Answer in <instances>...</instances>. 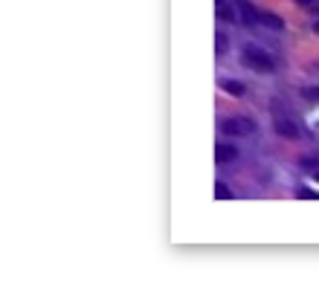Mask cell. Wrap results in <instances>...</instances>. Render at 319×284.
Masks as SVG:
<instances>
[{
    "label": "cell",
    "instance_id": "obj_1",
    "mask_svg": "<svg viewBox=\"0 0 319 284\" xmlns=\"http://www.w3.org/2000/svg\"><path fill=\"white\" fill-rule=\"evenodd\" d=\"M244 64L250 70H255V73H273L276 70V61L258 47H244Z\"/></svg>",
    "mask_w": 319,
    "mask_h": 284
},
{
    "label": "cell",
    "instance_id": "obj_2",
    "mask_svg": "<svg viewBox=\"0 0 319 284\" xmlns=\"http://www.w3.org/2000/svg\"><path fill=\"white\" fill-rule=\"evenodd\" d=\"M220 131H226L229 136H252L255 131V122L247 116H226L220 122Z\"/></svg>",
    "mask_w": 319,
    "mask_h": 284
},
{
    "label": "cell",
    "instance_id": "obj_3",
    "mask_svg": "<svg viewBox=\"0 0 319 284\" xmlns=\"http://www.w3.org/2000/svg\"><path fill=\"white\" fill-rule=\"evenodd\" d=\"M273 125H276V134L287 136V139H296V136H299V128H296V122H293V119L279 116V113H276V119H273Z\"/></svg>",
    "mask_w": 319,
    "mask_h": 284
},
{
    "label": "cell",
    "instance_id": "obj_4",
    "mask_svg": "<svg viewBox=\"0 0 319 284\" xmlns=\"http://www.w3.org/2000/svg\"><path fill=\"white\" fill-rule=\"evenodd\" d=\"M258 23H261L264 29H273V32H282V29H285V20L279 15H273V12H258Z\"/></svg>",
    "mask_w": 319,
    "mask_h": 284
},
{
    "label": "cell",
    "instance_id": "obj_5",
    "mask_svg": "<svg viewBox=\"0 0 319 284\" xmlns=\"http://www.w3.org/2000/svg\"><path fill=\"white\" fill-rule=\"evenodd\" d=\"M215 160H218V163H232V160H238V148L220 142L218 148H215Z\"/></svg>",
    "mask_w": 319,
    "mask_h": 284
},
{
    "label": "cell",
    "instance_id": "obj_6",
    "mask_svg": "<svg viewBox=\"0 0 319 284\" xmlns=\"http://www.w3.org/2000/svg\"><path fill=\"white\" fill-rule=\"evenodd\" d=\"M238 9H241V12H244V20H247V23H258V9H255V6H252V3H247V0H241V3H238Z\"/></svg>",
    "mask_w": 319,
    "mask_h": 284
},
{
    "label": "cell",
    "instance_id": "obj_7",
    "mask_svg": "<svg viewBox=\"0 0 319 284\" xmlns=\"http://www.w3.org/2000/svg\"><path fill=\"white\" fill-rule=\"evenodd\" d=\"M215 197H218V200H229V197H232V189H229V186H223V183H218V186H215Z\"/></svg>",
    "mask_w": 319,
    "mask_h": 284
},
{
    "label": "cell",
    "instance_id": "obj_8",
    "mask_svg": "<svg viewBox=\"0 0 319 284\" xmlns=\"http://www.w3.org/2000/svg\"><path fill=\"white\" fill-rule=\"evenodd\" d=\"M220 87H223L226 93H235V96H241V93H244V87H241V84H235V82H220Z\"/></svg>",
    "mask_w": 319,
    "mask_h": 284
},
{
    "label": "cell",
    "instance_id": "obj_9",
    "mask_svg": "<svg viewBox=\"0 0 319 284\" xmlns=\"http://www.w3.org/2000/svg\"><path fill=\"white\" fill-rule=\"evenodd\" d=\"M299 197H308V200H319V194H317V191H311V189H302V191H299Z\"/></svg>",
    "mask_w": 319,
    "mask_h": 284
},
{
    "label": "cell",
    "instance_id": "obj_10",
    "mask_svg": "<svg viewBox=\"0 0 319 284\" xmlns=\"http://www.w3.org/2000/svg\"><path fill=\"white\" fill-rule=\"evenodd\" d=\"M223 50H226V35H223V32H218V55H220Z\"/></svg>",
    "mask_w": 319,
    "mask_h": 284
},
{
    "label": "cell",
    "instance_id": "obj_11",
    "mask_svg": "<svg viewBox=\"0 0 319 284\" xmlns=\"http://www.w3.org/2000/svg\"><path fill=\"white\" fill-rule=\"evenodd\" d=\"M305 96H308V99H319V87H308Z\"/></svg>",
    "mask_w": 319,
    "mask_h": 284
},
{
    "label": "cell",
    "instance_id": "obj_12",
    "mask_svg": "<svg viewBox=\"0 0 319 284\" xmlns=\"http://www.w3.org/2000/svg\"><path fill=\"white\" fill-rule=\"evenodd\" d=\"M305 168H319V160H302Z\"/></svg>",
    "mask_w": 319,
    "mask_h": 284
},
{
    "label": "cell",
    "instance_id": "obj_13",
    "mask_svg": "<svg viewBox=\"0 0 319 284\" xmlns=\"http://www.w3.org/2000/svg\"><path fill=\"white\" fill-rule=\"evenodd\" d=\"M314 32H317V35H319V20H314Z\"/></svg>",
    "mask_w": 319,
    "mask_h": 284
},
{
    "label": "cell",
    "instance_id": "obj_14",
    "mask_svg": "<svg viewBox=\"0 0 319 284\" xmlns=\"http://www.w3.org/2000/svg\"><path fill=\"white\" fill-rule=\"evenodd\" d=\"M296 3H314V0H296Z\"/></svg>",
    "mask_w": 319,
    "mask_h": 284
},
{
    "label": "cell",
    "instance_id": "obj_15",
    "mask_svg": "<svg viewBox=\"0 0 319 284\" xmlns=\"http://www.w3.org/2000/svg\"><path fill=\"white\" fill-rule=\"evenodd\" d=\"M317 180H319V171H317Z\"/></svg>",
    "mask_w": 319,
    "mask_h": 284
}]
</instances>
